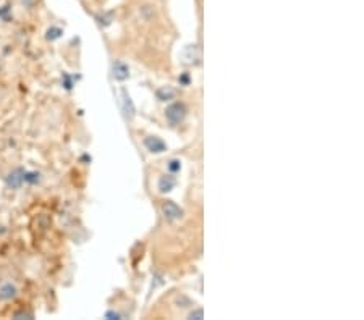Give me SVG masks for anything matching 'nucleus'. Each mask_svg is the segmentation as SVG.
Returning a JSON list of instances; mask_svg holds the SVG:
<instances>
[{
  "label": "nucleus",
  "instance_id": "nucleus-11",
  "mask_svg": "<svg viewBox=\"0 0 364 320\" xmlns=\"http://www.w3.org/2000/svg\"><path fill=\"white\" fill-rule=\"evenodd\" d=\"M202 317H204L202 309H196V311H193V312H190V316H188V319H202Z\"/></svg>",
  "mask_w": 364,
  "mask_h": 320
},
{
  "label": "nucleus",
  "instance_id": "nucleus-3",
  "mask_svg": "<svg viewBox=\"0 0 364 320\" xmlns=\"http://www.w3.org/2000/svg\"><path fill=\"white\" fill-rule=\"evenodd\" d=\"M144 145H146V149H148L149 152H152V154H161V152H163V150L167 149L165 142H163L162 139L157 138V136L144 138Z\"/></svg>",
  "mask_w": 364,
  "mask_h": 320
},
{
  "label": "nucleus",
  "instance_id": "nucleus-12",
  "mask_svg": "<svg viewBox=\"0 0 364 320\" xmlns=\"http://www.w3.org/2000/svg\"><path fill=\"white\" fill-rule=\"evenodd\" d=\"M23 3L28 5V7H31V5L34 3V0H23Z\"/></svg>",
  "mask_w": 364,
  "mask_h": 320
},
{
  "label": "nucleus",
  "instance_id": "nucleus-5",
  "mask_svg": "<svg viewBox=\"0 0 364 320\" xmlns=\"http://www.w3.org/2000/svg\"><path fill=\"white\" fill-rule=\"evenodd\" d=\"M121 104H123V112H125V116L126 118H133L134 116V112H136V108H134V106H133V101L130 99V96H128V92L123 89L121 91Z\"/></svg>",
  "mask_w": 364,
  "mask_h": 320
},
{
  "label": "nucleus",
  "instance_id": "nucleus-10",
  "mask_svg": "<svg viewBox=\"0 0 364 320\" xmlns=\"http://www.w3.org/2000/svg\"><path fill=\"white\" fill-rule=\"evenodd\" d=\"M168 170L173 172V173H177L180 170V162L178 160H170L168 162Z\"/></svg>",
  "mask_w": 364,
  "mask_h": 320
},
{
  "label": "nucleus",
  "instance_id": "nucleus-2",
  "mask_svg": "<svg viewBox=\"0 0 364 320\" xmlns=\"http://www.w3.org/2000/svg\"><path fill=\"white\" fill-rule=\"evenodd\" d=\"M162 212H163V215H165V218L172 220V222L173 220H180L181 217H183V211H181L177 204L172 202V201H167L165 204H163Z\"/></svg>",
  "mask_w": 364,
  "mask_h": 320
},
{
  "label": "nucleus",
  "instance_id": "nucleus-4",
  "mask_svg": "<svg viewBox=\"0 0 364 320\" xmlns=\"http://www.w3.org/2000/svg\"><path fill=\"white\" fill-rule=\"evenodd\" d=\"M112 71H114V78L119 81H125L130 76V68H128L125 63L120 60H115L112 65Z\"/></svg>",
  "mask_w": 364,
  "mask_h": 320
},
{
  "label": "nucleus",
  "instance_id": "nucleus-9",
  "mask_svg": "<svg viewBox=\"0 0 364 320\" xmlns=\"http://www.w3.org/2000/svg\"><path fill=\"white\" fill-rule=\"evenodd\" d=\"M157 97H159L161 101H170V99L175 97V91L170 89V87H161V89L157 91Z\"/></svg>",
  "mask_w": 364,
  "mask_h": 320
},
{
  "label": "nucleus",
  "instance_id": "nucleus-7",
  "mask_svg": "<svg viewBox=\"0 0 364 320\" xmlns=\"http://www.w3.org/2000/svg\"><path fill=\"white\" fill-rule=\"evenodd\" d=\"M173 186H175V178L173 177H162L161 179H159V191L161 193H168V191H172L173 189Z\"/></svg>",
  "mask_w": 364,
  "mask_h": 320
},
{
  "label": "nucleus",
  "instance_id": "nucleus-1",
  "mask_svg": "<svg viewBox=\"0 0 364 320\" xmlns=\"http://www.w3.org/2000/svg\"><path fill=\"white\" fill-rule=\"evenodd\" d=\"M186 112H188V110H186V107H185V104L175 102V104H172V106H170V107L165 110V116H167V120H168L172 125H180L181 121L185 120Z\"/></svg>",
  "mask_w": 364,
  "mask_h": 320
},
{
  "label": "nucleus",
  "instance_id": "nucleus-8",
  "mask_svg": "<svg viewBox=\"0 0 364 320\" xmlns=\"http://www.w3.org/2000/svg\"><path fill=\"white\" fill-rule=\"evenodd\" d=\"M15 296H16V288L11 283L3 284V286L0 288V298L10 299V298H15Z\"/></svg>",
  "mask_w": 364,
  "mask_h": 320
},
{
  "label": "nucleus",
  "instance_id": "nucleus-6",
  "mask_svg": "<svg viewBox=\"0 0 364 320\" xmlns=\"http://www.w3.org/2000/svg\"><path fill=\"white\" fill-rule=\"evenodd\" d=\"M25 179H26L25 172L16 170V172H13V173H10V177H8V184L11 186V188H20L21 183L25 181Z\"/></svg>",
  "mask_w": 364,
  "mask_h": 320
}]
</instances>
